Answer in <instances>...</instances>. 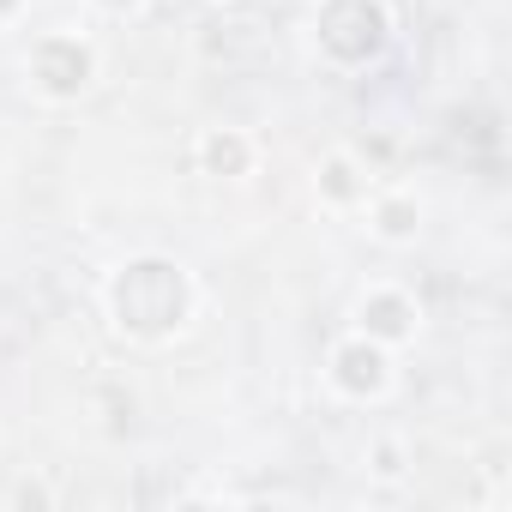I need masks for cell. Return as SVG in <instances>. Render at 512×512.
Masks as SVG:
<instances>
[{
	"mask_svg": "<svg viewBox=\"0 0 512 512\" xmlns=\"http://www.w3.org/2000/svg\"><path fill=\"white\" fill-rule=\"evenodd\" d=\"M187 314V278L169 260H133L115 278V320L133 338H163Z\"/></svg>",
	"mask_w": 512,
	"mask_h": 512,
	"instance_id": "1",
	"label": "cell"
},
{
	"mask_svg": "<svg viewBox=\"0 0 512 512\" xmlns=\"http://www.w3.org/2000/svg\"><path fill=\"white\" fill-rule=\"evenodd\" d=\"M103 7H133V0H103Z\"/></svg>",
	"mask_w": 512,
	"mask_h": 512,
	"instance_id": "9",
	"label": "cell"
},
{
	"mask_svg": "<svg viewBox=\"0 0 512 512\" xmlns=\"http://www.w3.org/2000/svg\"><path fill=\"white\" fill-rule=\"evenodd\" d=\"M410 320H416V308H410L404 296H368V302H362V326H368V338H404Z\"/></svg>",
	"mask_w": 512,
	"mask_h": 512,
	"instance_id": "5",
	"label": "cell"
},
{
	"mask_svg": "<svg viewBox=\"0 0 512 512\" xmlns=\"http://www.w3.org/2000/svg\"><path fill=\"white\" fill-rule=\"evenodd\" d=\"M380 380H386V356L374 344H344L338 350V386L344 392L368 398V392H380Z\"/></svg>",
	"mask_w": 512,
	"mask_h": 512,
	"instance_id": "4",
	"label": "cell"
},
{
	"mask_svg": "<svg viewBox=\"0 0 512 512\" xmlns=\"http://www.w3.org/2000/svg\"><path fill=\"white\" fill-rule=\"evenodd\" d=\"M205 169H211V175H241V169H247V145H241L235 133H211V139H205Z\"/></svg>",
	"mask_w": 512,
	"mask_h": 512,
	"instance_id": "6",
	"label": "cell"
},
{
	"mask_svg": "<svg viewBox=\"0 0 512 512\" xmlns=\"http://www.w3.org/2000/svg\"><path fill=\"white\" fill-rule=\"evenodd\" d=\"M320 49L344 67H362L386 49V7L380 0H326L320 7Z\"/></svg>",
	"mask_w": 512,
	"mask_h": 512,
	"instance_id": "2",
	"label": "cell"
},
{
	"mask_svg": "<svg viewBox=\"0 0 512 512\" xmlns=\"http://www.w3.org/2000/svg\"><path fill=\"white\" fill-rule=\"evenodd\" d=\"M380 229H386V235H410V229H416V205H404V199L380 205Z\"/></svg>",
	"mask_w": 512,
	"mask_h": 512,
	"instance_id": "8",
	"label": "cell"
},
{
	"mask_svg": "<svg viewBox=\"0 0 512 512\" xmlns=\"http://www.w3.org/2000/svg\"><path fill=\"white\" fill-rule=\"evenodd\" d=\"M320 187H326L332 199H356V187H362V181H356V169H350L344 157H332V163H326V175H320Z\"/></svg>",
	"mask_w": 512,
	"mask_h": 512,
	"instance_id": "7",
	"label": "cell"
},
{
	"mask_svg": "<svg viewBox=\"0 0 512 512\" xmlns=\"http://www.w3.org/2000/svg\"><path fill=\"white\" fill-rule=\"evenodd\" d=\"M31 73L49 97H79L91 85V49L73 43V37H43L37 55H31Z\"/></svg>",
	"mask_w": 512,
	"mask_h": 512,
	"instance_id": "3",
	"label": "cell"
}]
</instances>
